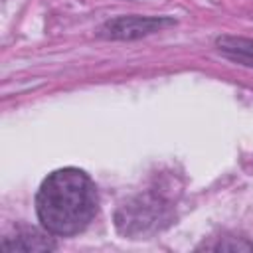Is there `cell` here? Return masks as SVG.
Wrapping results in <instances>:
<instances>
[{"label": "cell", "instance_id": "cell-5", "mask_svg": "<svg viewBox=\"0 0 253 253\" xmlns=\"http://www.w3.org/2000/svg\"><path fill=\"white\" fill-rule=\"evenodd\" d=\"M217 45H219L221 51H225V53H229L233 57L253 59V40L223 36V38H217Z\"/></svg>", "mask_w": 253, "mask_h": 253}, {"label": "cell", "instance_id": "cell-2", "mask_svg": "<svg viewBox=\"0 0 253 253\" xmlns=\"http://www.w3.org/2000/svg\"><path fill=\"white\" fill-rule=\"evenodd\" d=\"M115 219L121 233L130 237H140V235L144 237L148 233L162 229L166 223H170L172 215L168 206L162 202V198L144 194L121 206Z\"/></svg>", "mask_w": 253, "mask_h": 253}, {"label": "cell", "instance_id": "cell-3", "mask_svg": "<svg viewBox=\"0 0 253 253\" xmlns=\"http://www.w3.org/2000/svg\"><path fill=\"white\" fill-rule=\"evenodd\" d=\"M176 26V20L166 16H117L113 20H107L97 36L105 40H138L156 32H162L166 28Z\"/></svg>", "mask_w": 253, "mask_h": 253}, {"label": "cell", "instance_id": "cell-1", "mask_svg": "<svg viewBox=\"0 0 253 253\" xmlns=\"http://www.w3.org/2000/svg\"><path fill=\"white\" fill-rule=\"evenodd\" d=\"M99 211V194L91 176L75 166L53 170L36 194V213L43 229L55 237H71L87 229Z\"/></svg>", "mask_w": 253, "mask_h": 253}, {"label": "cell", "instance_id": "cell-6", "mask_svg": "<svg viewBox=\"0 0 253 253\" xmlns=\"http://www.w3.org/2000/svg\"><path fill=\"white\" fill-rule=\"evenodd\" d=\"M217 241L213 243H204L200 249H211V251H253V243L247 241L245 237H235V235H223L215 237Z\"/></svg>", "mask_w": 253, "mask_h": 253}, {"label": "cell", "instance_id": "cell-4", "mask_svg": "<svg viewBox=\"0 0 253 253\" xmlns=\"http://www.w3.org/2000/svg\"><path fill=\"white\" fill-rule=\"evenodd\" d=\"M57 247L53 235L43 229H36V227H18L14 235H6L2 239V249L4 251H53Z\"/></svg>", "mask_w": 253, "mask_h": 253}]
</instances>
